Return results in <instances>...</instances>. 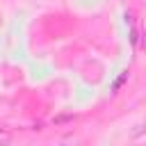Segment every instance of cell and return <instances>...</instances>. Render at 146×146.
Segmentation results:
<instances>
[{
	"label": "cell",
	"mask_w": 146,
	"mask_h": 146,
	"mask_svg": "<svg viewBox=\"0 0 146 146\" xmlns=\"http://www.w3.org/2000/svg\"><path fill=\"white\" fill-rule=\"evenodd\" d=\"M137 43L141 46V50H146V18H141V25L137 30Z\"/></svg>",
	"instance_id": "cell-1"
},
{
	"label": "cell",
	"mask_w": 146,
	"mask_h": 146,
	"mask_svg": "<svg viewBox=\"0 0 146 146\" xmlns=\"http://www.w3.org/2000/svg\"><path fill=\"white\" fill-rule=\"evenodd\" d=\"M125 80H128V71H123V73H121V75H119V78H116V82H114V87H112V89H114V91H116V89H119V87H121V84H123V82H125Z\"/></svg>",
	"instance_id": "cell-2"
},
{
	"label": "cell",
	"mask_w": 146,
	"mask_h": 146,
	"mask_svg": "<svg viewBox=\"0 0 146 146\" xmlns=\"http://www.w3.org/2000/svg\"><path fill=\"white\" fill-rule=\"evenodd\" d=\"M144 132H146V119H144V123H141V125L135 130V137H139V135H144Z\"/></svg>",
	"instance_id": "cell-4"
},
{
	"label": "cell",
	"mask_w": 146,
	"mask_h": 146,
	"mask_svg": "<svg viewBox=\"0 0 146 146\" xmlns=\"http://www.w3.org/2000/svg\"><path fill=\"white\" fill-rule=\"evenodd\" d=\"M9 141H11V135L5 128H0V144H9Z\"/></svg>",
	"instance_id": "cell-3"
}]
</instances>
